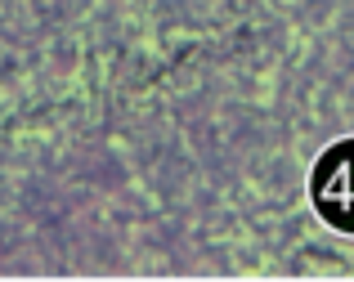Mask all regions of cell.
<instances>
[{
  "instance_id": "cell-1",
  "label": "cell",
  "mask_w": 354,
  "mask_h": 282,
  "mask_svg": "<svg viewBox=\"0 0 354 282\" xmlns=\"http://www.w3.org/2000/svg\"><path fill=\"white\" fill-rule=\"evenodd\" d=\"M319 215L341 233H354V139H341L319 157L310 180Z\"/></svg>"
}]
</instances>
